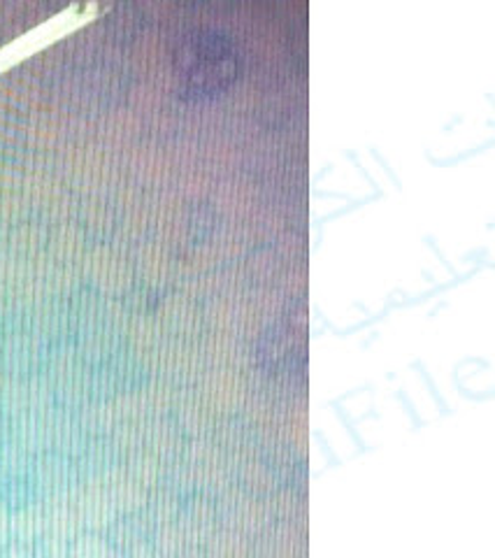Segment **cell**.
<instances>
[{
	"label": "cell",
	"instance_id": "cell-1",
	"mask_svg": "<svg viewBox=\"0 0 495 558\" xmlns=\"http://www.w3.org/2000/svg\"><path fill=\"white\" fill-rule=\"evenodd\" d=\"M172 70L184 98L207 100L231 89L238 82L242 54L231 33L212 26H193L174 38Z\"/></svg>",
	"mask_w": 495,
	"mask_h": 558
},
{
	"label": "cell",
	"instance_id": "cell-2",
	"mask_svg": "<svg viewBox=\"0 0 495 558\" xmlns=\"http://www.w3.org/2000/svg\"><path fill=\"white\" fill-rule=\"evenodd\" d=\"M261 359L268 375L275 377H300L305 375V344L291 324H277L261 342Z\"/></svg>",
	"mask_w": 495,
	"mask_h": 558
}]
</instances>
